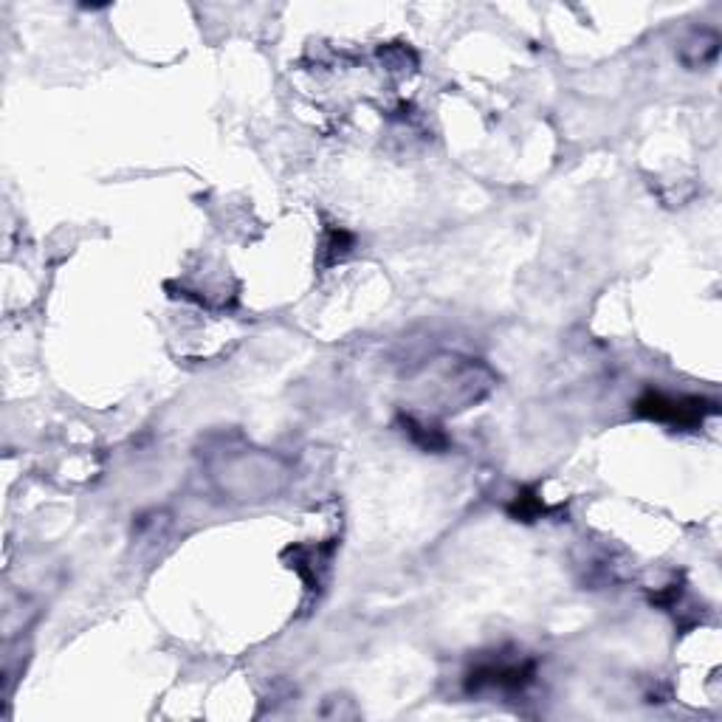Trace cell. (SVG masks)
I'll list each match as a JSON object with an SVG mask.
<instances>
[{"label":"cell","mask_w":722,"mask_h":722,"mask_svg":"<svg viewBox=\"0 0 722 722\" xmlns=\"http://www.w3.org/2000/svg\"><path fill=\"white\" fill-rule=\"evenodd\" d=\"M720 409L717 401H708L700 395H666L658 390H646L635 401V415L646 421L672 426V429H697L708 418H714Z\"/></svg>","instance_id":"1"},{"label":"cell","mask_w":722,"mask_h":722,"mask_svg":"<svg viewBox=\"0 0 722 722\" xmlns=\"http://www.w3.org/2000/svg\"><path fill=\"white\" fill-rule=\"evenodd\" d=\"M536 663L534 660H505L491 658L477 663L466 675V691L469 694H480L486 689L497 691H522L525 686L534 683Z\"/></svg>","instance_id":"2"},{"label":"cell","mask_w":722,"mask_h":722,"mask_svg":"<svg viewBox=\"0 0 722 722\" xmlns=\"http://www.w3.org/2000/svg\"><path fill=\"white\" fill-rule=\"evenodd\" d=\"M677 57L691 71L714 65L720 57V34L714 29H694L683 37V43L677 48Z\"/></svg>","instance_id":"3"},{"label":"cell","mask_w":722,"mask_h":722,"mask_svg":"<svg viewBox=\"0 0 722 722\" xmlns=\"http://www.w3.org/2000/svg\"><path fill=\"white\" fill-rule=\"evenodd\" d=\"M401 426H404L407 438L412 440L415 446H421L424 452H443V449H449V438H446V432H443L440 426L418 421L415 415H401Z\"/></svg>","instance_id":"4"},{"label":"cell","mask_w":722,"mask_h":722,"mask_svg":"<svg viewBox=\"0 0 722 722\" xmlns=\"http://www.w3.org/2000/svg\"><path fill=\"white\" fill-rule=\"evenodd\" d=\"M508 514L514 519H522V522H534V519L548 514V505L542 503V497H536V491L525 488L514 497V503L508 505Z\"/></svg>","instance_id":"5"},{"label":"cell","mask_w":722,"mask_h":722,"mask_svg":"<svg viewBox=\"0 0 722 722\" xmlns=\"http://www.w3.org/2000/svg\"><path fill=\"white\" fill-rule=\"evenodd\" d=\"M353 243H356V237L345 232V229H330L325 240H322V252H325V266H333V263H339L342 257L350 254L353 249Z\"/></svg>","instance_id":"6"}]
</instances>
